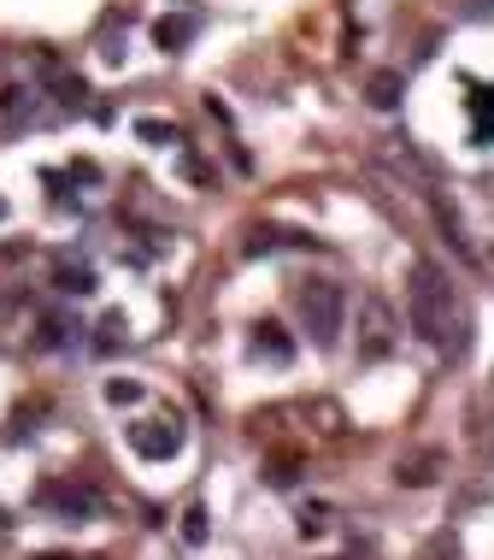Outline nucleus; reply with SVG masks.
Returning a JSON list of instances; mask_svg holds the SVG:
<instances>
[{
    "mask_svg": "<svg viewBox=\"0 0 494 560\" xmlns=\"http://www.w3.org/2000/svg\"><path fill=\"white\" fill-rule=\"evenodd\" d=\"M406 325H412L418 342H430L435 354H465L471 330H465V307L454 295L442 266L418 260L412 266V283H406Z\"/></svg>",
    "mask_w": 494,
    "mask_h": 560,
    "instance_id": "f257e3e1",
    "label": "nucleus"
},
{
    "mask_svg": "<svg viewBox=\"0 0 494 560\" xmlns=\"http://www.w3.org/2000/svg\"><path fill=\"white\" fill-rule=\"evenodd\" d=\"M295 301H300V319H307V330H312L318 349H336L342 330H347V295H342V283L312 278V283H300Z\"/></svg>",
    "mask_w": 494,
    "mask_h": 560,
    "instance_id": "f03ea898",
    "label": "nucleus"
},
{
    "mask_svg": "<svg viewBox=\"0 0 494 560\" xmlns=\"http://www.w3.org/2000/svg\"><path fill=\"white\" fill-rule=\"evenodd\" d=\"M129 449L141 461H171L183 449V425L177 419H141V425H129Z\"/></svg>",
    "mask_w": 494,
    "mask_h": 560,
    "instance_id": "7ed1b4c3",
    "label": "nucleus"
},
{
    "mask_svg": "<svg viewBox=\"0 0 494 560\" xmlns=\"http://www.w3.org/2000/svg\"><path fill=\"white\" fill-rule=\"evenodd\" d=\"M41 508H48V513H60V520L65 525H83V520H95V508H100V501H95V490H83V484H41Z\"/></svg>",
    "mask_w": 494,
    "mask_h": 560,
    "instance_id": "20e7f679",
    "label": "nucleus"
},
{
    "mask_svg": "<svg viewBox=\"0 0 494 560\" xmlns=\"http://www.w3.org/2000/svg\"><path fill=\"white\" fill-rule=\"evenodd\" d=\"M388 349H395V319H388V307L376 295H366V337H359V354H366V361H383Z\"/></svg>",
    "mask_w": 494,
    "mask_h": 560,
    "instance_id": "39448f33",
    "label": "nucleus"
},
{
    "mask_svg": "<svg viewBox=\"0 0 494 560\" xmlns=\"http://www.w3.org/2000/svg\"><path fill=\"white\" fill-rule=\"evenodd\" d=\"M395 478L406 484V490H424V484L442 478V449H418V454H400Z\"/></svg>",
    "mask_w": 494,
    "mask_h": 560,
    "instance_id": "423d86ee",
    "label": "nucleus"
},
{
    "mask_svg": "<svg viewBox=\"0 0 494 560\" xmlns=\"http://www.w3.org/2000/svg\"><path fill=\"white\" fill-rule=\"evenodd\" d=\"M471 142H477V148H489V142H494V89H489V83H477V89H471Z\"/></svg>",
    "mask_w": 494,
    "mask_h": 560,
    "instance_id": "0eeeda50",
    "label": "nucleus"
},
{
    "mask_svg": "<svg viewBox=\"0 0 494 560\" xmlns=\"http://www.w3.org/2000/svg\"><path fill=\"white\" fill-rule=\"evenodd\" d=\"M400 89H406V77H400V71H371L366 100H371L376 112H395V107H400Z\"/></svg>",
    "mask_w": 494,
    "mask_h": 560,
    "instance_id": "6e6552de",
    "label": "nucleus"
},
{
    "mask_svg": "<svg viewBox=\"0 0 494 560\" xmlns=\"http://www.w3.org/2000/svg\"><path fill=\"white\" fill-rule=\"evenodd\" d=\"M254 354H265V361H277V366H283L288 354H295V342L283 337V325H271V319H265V325H254Z\"/></svg>",
    "mask_w": 494,
    "mask_h": 560,
    "instance_id": "1a4fd4ad",
    "label": "nucleus"
},
{
    "mask_svg": "<svg viewBox=\"0 0 494 560\" xmlns=\"http://www.w3.org/2000/svg\"><path fill=\"white\" fill-rule=\"evenodd\" d=\"M195 31H200L195 19H159V24H153V41H159L165 53H177V48H183V41L195 36Z\"/></svg>",
    "mask_w": 494,
    "mask_h": 560,
    "instance_id": "9d476101",
    "label": "nucleus"
},
{
    "mask_svg": "<svg viewBox=\"0 0 494 560\" xmlns=\"http://www.w3.org/2000/svg\"><path fill=\"white\" fill-rule=\"evenodd\" d=\"M71 330H77V325H71L65 313H48V319H41V330H36V342H41V349H65Z\"/></svg>",
    "mask_w": 494,
    "mask_h": 560,
    "instance_id": "9b49d317",
    "label": "nucleus"
},
{
    "mask_svg": "<svg viewBox=\"0 0 494 560\" xmlns=\"http://www.w3.org/2000/svg\"><path fill=\"white\" fill-rule=\"evenodd\" d=\"M60 290L65 295H95V271L89 266H60Z\"/></svg>",
    "mask_w": 494,
    "mask_h": 560,
    "instance_id": "f8f14e48",
    "label": "nucleus"
},
{
    "mask_svg": "<svg viewBox=\"0 0 494 560\" xmlns=\"http://www.w3.org/2000/svg\"><path fill=\"white\" fill-rule=\"evenodd\" d=\"M418 560H459V543H454V531H435V537L424 543V555Z\"/></svg>",
    "mask_w": 494,
    "mask_h": 560,
    "instance_id": "ddd939ff",
    "label": "nucleus"
},
{
    "mask_svg": "<svg viewBox=\"0 0 494 560\" xmlns=\"http://www.w3.org/2000/svg\"><path fill=\"white\" fill-rule=\"evenodd\" d=\"M107 401H112V407H129V401H141V384H129V378H112V384H107Z\"/></svg>",
    "mask_w": 494,
    "mask_h": 560,
    "instance_id": "4468645a",
    "label": "nucleus"
},
{
    "mask_svg": "<svg viewBox=\"0 0 494 560\" xmlns=\"http://www.w3.org/2000/svg\"><path fill=\"white\" fill-rule=\"evenodd\" d=\"M119 342H124V319H119V313H112V319H107V325H100V337H95V349H100V354H112V349H119Z\"/></svg>",
    "mask_w": 494,
    "mask_h": 560,
    "instance_id": "2eb2a0df",
    "label": "nucleus"
},
{
    "mask_svg": "<svg viewBox=\"0 0 494 560\" xmlns=\"http://www.w3.org/2000/svg\"><path fill=\"white\" fill-rule=\"evenodd\" d=\"M183 537L188 543H207V508H188L183 513Z\"/></svg>",
    "mask_w": 494,
    "mask_h": 560,
    "instance_id": "dca6fc26",
    "label": "nucleus"
},
{
    "mask_svg": "<svg viewBox=\"0 0 494 560\" xmlns=\"http://www.w3.org/2000/svg\"><path fill=\"white\" fill-rule=\"evenodd\" d=\"M136 131L148 136V142H159V148H165V142H177V131H171V124H153V119H141Z\"/></svg>",
    "mask_w": 494,
    "mask_h": 560,
    "instance_id": "f3484780",
    "label": "nucleus"
},
{
    "mask_svg": "<svg viewBox=\"0 0 494 560\" xmlns=\"http://www.w3.org/2000/svg\"><path fill=\"white\" fill-rule=\"evenodd\" d=\"M330 520H324V513H318V508H307V513H300V531H307V537H318V531H324Z\"/></svg>",
    "mask_w": 494,
    "mask_h": 560,
    "instance_id": "a211bd4d",
    "label": "nucleus"
}]
</instances>
